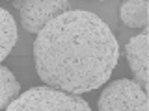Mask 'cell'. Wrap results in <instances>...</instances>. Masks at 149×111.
Here are the masks:
<instances>
[{
  "label": "cell",
  "mask_w": 149,
  "mask_h": 111,
  "mask_svg": "<svg viewBox=\"0 0 149 111\" xmlns=\"http://www.w3.org/2000/svg\"><path fill=\"white\" fill-rule=\"evenodd\" d=\"M34 59L47 87L78 96L99 89L112 76L119 61V45L101 17L69 9L37 34Z\"/></svg>",
  "instance_id": "cell-1"
},
{
  "label": "cell",
  "mask_w": 149,
  "mask_h": 111,
  "mask_svg": "<svg viewBox=\"0 0 149 111\" xmlns=\"http://www.w3.org/2000/svg\"><path fill=\"white\" fill-rule=\"evenodd\" d=\"M6 111H91L88 102L77 95L50 89L32 87L21 92L6 108Z\"/></svg>",
  "instance_id": "cell-2"
},
{
  "label": "cell",
  "mask_w": 149,
  "mask_h": 111,
  "mask_svg": "<svg viewBox=\"0 0 149 111\" xmlns=\"http://www.w3.org/2000/svg\"><path fill=\"white\" fill-rule=\"evenodd\" d=\"M99 111H149L147 91L134 80H116L104 87L97 102Z\"/></svg>",
  "instance_id": "cell-3"
},
{
  "label": "cell",
  "mask_w": 149,
  "mask_h": 111,
  "mask_svg": "<svg viewBox=\"0 0 149 111\" xmlns=\"http://www.w3.org/2000/svg\"><path fill=\"white\" fill-rule=\"evenodd\" d=\"M71 4L67 0H26L21 2V22L26 32L39 34L52 18L69 11Z\"/></svg>",
  "instance_id": "cell-4"
},
{
  "label": "cell",
  "mask_w": 149,
  "mask_h": 111,
  "mask_svg": "<svg viewBox=\"0 0 149 111\" xmlns=\"http://www.w3.org/2000/svg\"><path fill=\"white\" fill-rule=\"evenodd\" d=\"M125 58L129 61V67L134 74V82L142 85L143 91H147V65H149V32L143 28L142 34L134 35L129 39L127 46H125Z\"/></svg>",
  "instance_id": "cell-5"
},
{
  "label": "cell",
  "mask_w": 149,
  "mask_h": 111,
  "mask_svg": "<svg viewBox=\"0 0 149 111\" xmlns=\"http://www.w3.org/2000/svg\"><path fill=\"white\" fill-rule=\"evenodd\" d=\"M119 18L129 28H147V2L127 0L119 8Z\"/></svg>",
  "instance_id": "cell-6"
},
{
  "label": "cell",
  "mask_w": 149,
  "mask_h": 111,
  "mask_svg": "<svg viewBox=\"0 0 149 111\" xmlns=\"http://www.w3.org/2000/svg\"><path fill=\"white\" fill-rule=\"evenodd\" d=\"M17 43V22L8 9L0 8V63Z\"/></svg>",
  "instance_id": "cell-7"
},
{
  "label": "cell",
  "mask_w": 149,
  "mask_h": 111,
  "mask_svg": "<svg viewBox=\"0 0 149 111\" xmlns=\"http://www.w3.org/2000/svg\"><path fill=\"white\" fill-rule=\"evenodd\" d=\"M21 95V83L8 67L0 65V109H6Z\"/></svg>",
  "instance_id": "cell-8"
}]
</instances>
